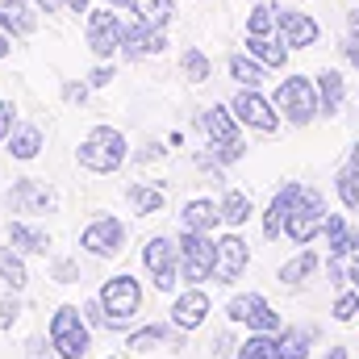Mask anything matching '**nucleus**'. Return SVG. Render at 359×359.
<instances>
[{
	"label": "nucleus",
	"instance_id": "1",
	"mask_svg": "<svg viewBox=\"0 0 359 359\" xmlns=\"http://www.w3.org/2000/svg\"><path fill=\"white\" fill-rule=\"evenodd\" d=\"M76 159H80V168H88V172H96V176H113V172L130 159L126 134L113 130V126H96L88 138L76 147Z\"/></svg>",
	"mask_w": 359,
	"mask_h": 359
},
{
	"label": "nucleus",
	"instance_id": "2",
	"mask_svg": "<svg viewBox=\"0 0 359 359\" xmlns=\"http://www.w3.org/2000/svg\"><path fill=\"white\" fill-rule=\"evenodd\" d=\"M271 100H276V109L284 113L288 126H309L322 113V92H318V80H309V76L280 80V88H276Z\"/></svg>",
	"mask_w": 359,
	"mask_h": 359
},
{
	"label": "nucleus",
	"instance_id": "3",
	"mask_svg": "<svg viewBox=\"0 0 359 359\" xmlns=\"http://www.w3.org/2000/svg\"><path fill=\"white\" fill-rule=\"evenodd\" d=\"M50 343H55L59 359H84L88 355L92 326H88V318H84V309H76V305H59L55 318H50Z\"/></svg>",
	"mask_w": 359,
	"mask_h": 359
},
{
	"label": "nucleus",
	"instance_id": "4",
	"mask_svg": "<svg viewBox=\"0 0 359 359\" xmlns=\"http://www.w3.org/2000/svg\"><path fill=\"white\" fill-rule=\"evenodd\" d=\"M100 305H104V313H109V330H121V326H130L134 313L142 309V284H138L134 276H113V280H104V288H100Z\"/></svg>",
	"mask_w": 359,
	"mask_h": 359
},
{
	"label": "nucleus",
	"instance_id": "5",
	"mask_svg": "<svg viewBox=\"0 0 359 359\" xmlns=\"http://www.w3.org/2000/svg\"><path fill=\"white\" fill-rule=\"evenodd\" d=\"M326 217H330L326 196L318 188H301V196H297V205H292V213L284 222V234L292 243H313V234L326 230Z\"/></svg>",
	"mask_w": 359,
	"mask_h": 359
},
{
	"label": "nucleus",
	"instance_id": "6",
	"mask_svg": "<svg viewBox=\"0 0 359 359\" xmlns=\"http://www.w3.org/2000/svg\"><path fill=\"white\" fill-rule=\"evenodd\" d=\"M213 259H217V243L201 230H180V276L201 284L213 276Z\"/></svg>",
	"mask_w": 359,
	"mask_h": 359
},
{
	"label": "nucleus",
	"instance_id": "7",
	"mask_svg": "<svg viewBox=\"0 0 359 359\" xmlns=\"http://www.w3.org/2000/svg\"><path fill=\"white\" fill-rule=\"evenodd\" d=\"M226 318H230L234 326H247L251 334H280V330H284V326H280V313L271 309L259 292L234 297V301L226 305Z\"/></svg>",
	"mask_w": 359,
	"mask_h": 359
},
{
	"label": "nucleus",
	"instance_id": "8",
	"mask_svg": "<svg viewBox=\"0 0 359 359\" xmlns=\"http://www.w3.org/2000/svg\"><path fill=\"white\" fill-rule=\"evenodd\" d=\"M4 205H8L13 213H25V217H34V213H55V209H59V192H55L50 184H42V180L25 176V180H13V188L4 192Z\"/></svg>",
	"mask_w": 359,
	"mask_h": 359
},
{
	"label": "nucleus",
	"instance_id": "9",
	"mask_svg": "<svg viewBox=\"0 0 359 359\" xmlns=\"http://www.w3.org/2000/svg\"><path fill=\"white\" fill-rule=\"evenodd\" d=\"M142 268H147L151 284L159 292H172L176 288V271H180V243H172V238H151L142 247Z\"/></svg>",
	"mask_w": 359,
	"mask_h": 359
},
{
	"label": "nucleus",
	"instance_id": "10",
	"mask_svg": "<svg viewBox=\"0 0 359 359\" xmlns=\"http://www.w3.org/2000/svg\"><path fill=\"white\" fill-rule=\"evenodd\" d=\"M230 109H234V117H238L243 126H251V130H259V134H276V130H280V109H276V100H268L259 88H243L230 100Z\"/></svg>",
	"mask_w": 359,
	"mask_h": 359
},
{
	"label": "nucleus",
	"instance_id": "11",
	"mask_svg": "<svg viewBox=\"0 0 359 359\" xmlns=\"http://www.w3.org/2000/svg\"><path fill=\"white\" fill-rule=\"evenodd\" d=\"M121 42H126V21L113 13V4L88 13V50L96 59H113L121 50Z\"/></svg>",
	"mask_w": 359,
	"mask_h": 359
},
{
	"label": "nucleus",
	"instance_id": "12",
	"mask_svg": "<svg viewBox=\"0 0 359 359\" xmlns=\"http://www.w3.org/2000/svg\"><path fill=\"white\" fill-rule=\"evenodd\" d=\"M80 247L96 255V259H113V255H121V247H126V226L117 222V217H96L88 222L84 230H80Z\"/></svg>",
	"mask_w": 359,
	"mask_h": 359
},
{
	"label": "nucleus",
	"instance_id": "13",
	"mask_svg": "<svg viewBox=\"0 0 359 359\" xmlns=\"http://www.w3.org/2000/svg\"><path fill=\"white\" fill-rule=\"evenodd\" d=\"M251 264V251L238 234H222L217 238V259H213V284H234L243 280V271Z\"/></svg>",
	"mask_w": 359,
	"mask_h": 359
},
{
	"label": "nucleus",
	"instance_id": "14",
	"mask_svg": "<svg viewBox=\"0 0 359 359\" xmlns=\"http://www.w3.org/2000/svg\"><path fill=\"white\" fill-rule=\"evenodd\" d=\"M276 34L284 46H313L322 38V25L309 13H292V8H276Z\"/></svg>",
	"mask_w": 359,
	"mask_h": 359
},
{
	"label": "nucleus",
	"instance_id": "15",
	"mask_svg": "<svg viewBox=\"0 0 359 359\" xmlns=\"http://www.w3.org/2000/svg\"><path fill=\"white\" fill-rule=\"evenodd\" d=\"M209 292L205 288H188V292H180L176 301H172V326L176 330H196V326H205V318H209Z\"/></svg>",
	"mask_w": 359,
	"mask_h": 359
},
{
	"label": "nucleus",
	"instance_id": "16",
	"mask_svg": "<svg viewBox=\"0 0 359 359\" xmlns=\"http://www.w3.org/2000/svg\"><path fill=\"white\" fill-rule=\"evenodd\" d=\"M168 50V34L163 29H155V25H126V42H121V55L130 59V63H138V59H147V55H163Z\"/></svg>",
	"mask_w": 359,
	"mask_h": 359
},
{
	"label": "nucleus",
	"instance_id": "17",
	"mask_svg": "<svg viewBox=\"0 0 359 359\" xmlns=\"http://www.w3.org/2000/svg\"><path fill=\"white\" fill-rule=\"evenodd\" d=\"M196 126H201V134L209 138V147H213V142H238V117H234L230 104H209V109H201V113H196Z\"/></svg>",
	"mask_w": 359,
	"mask_h": 359
},
{
	"label": "nucleus",
	"instance_id": "18",
	"mask_svg": "<svg viewBox=\"0 0 359 359\" xmlns=\"http://www.w3.org/2000/svg\"><path fill=\"white\" fill-rule=\"evenodd\" d=\"M297 196H301V184L288 180V184H280V192L268 201V209H264V234H268V238H280V234H284V222H288Z\"/></svg>",
	"mask_w": 359,
	"mask_h": 359
},
{
	"label": "nucleus",
	"instance_id": "19",
	"mask_svg": "<svg viewBox=\"0 0 359 359\" xmlns=\"http://www.w3.org/2000/svg\"><path fill=\"white\" fill-rule=\"evenodd\" d=\"M217 226H226V222H222V205H213L209 196L188 201V205H184V213H180V230H201V234H213Z\"/></svg>",
	"mask_w": 359,
	"mask_h": 359
},
{
	"label": "nucleus",
	"instance_id": "20",
	"mask_svg": "<svg viewBox=\"0 0 359 359\" xmlns=\"http://www.w3.org/2000/svg\"><path fill=\"white\" fill-rule=\"evenodd\" d=\"M38 4L34 0H0V25L13 34V38H29L38 29Z\"/></svg>",
	"mask_w": 359,
	"mask_h": 359
},
{
	"label": "nucleus",
	"instance_id": "21",
	"mask_svg": "<svg viewBox=\"0 0 359 359\" xmlns=\"http://www.w3.org/2000/svg\"><path fill=\"white\" fill-rule=\"evenodd\" d=\"M313 339H318V326H284L276 334V359H309Z\"/></svg>",
	"mask_w": 359,
	"mask_h": 359
},
{
	"label": "nucleus",
	"instance_id": "22",
	"mask_svg": "<svg viewBox=\"0 0 359 359\" xmlns=\"http://www.w3.org/2000/svg\"><path fill=\"white\" fill-rule=\"evenodd\" d=\"M326 247H330V255H359V230L347 226L343 213L326 217Z\"/></svg>",
	"mask_w": 359,
	"mask_h": 359
},
{
	"label": "nucleus",
	"instance_id": "23",
	"mask_svg": "<svg viewBox=\"0 0 359 359\" xmlns=\"http://www.w3.org/2000/svg\"><path fill=\"white\" fill-rule=\"evenodd\" d=\"M8 243H13L21 255H46L50 234L38 230V226H29V222H8Z\"/></svg>",
	"mask_w": 359,
	"mask_h": 359
},
{
	"label": "nucleus",
	"instance_id": "24",
	"mask_svg": "<svg viewBox=\"0 0 359 359\" xmlns=\"http://www.w3.org/2000/svg\"><path fill=\"white\" fill-rule=\"evenodd\" d=\"M318 268H322V259H318L313 251H301V255H292L288 264H280V284H284V288H301L305 280H313Z\"/></svg>",
	"mask_w": 359,
	"mask_h": 359
},
{
	"label": "nucleus",
	"instance_id": "25",
	"mask_svg": "<svg viewBox=\"0 0 359 359\" xmlns=\"http://www.w3.org/2000/svg\"><path fill=\"white\" fill-rule=\"evenodd\" d=\"M8 155L21 159V163H25V159H38V155H42V130L29 126V121L17 126V130L8 134Z\"/></svg>",
	"mask_w": 359,
	"mask_h": 359
},
{
	"label": "nucleus",
	"instance_id": "26",
	"mask_svg": "<svg viewBox=\"0 0 359 359\" xmlns=\"http://www.w3.org/2000/svg\"><path fill=\"white\" fill-rule=\"evenodd\" d=\"M318 92H322V117H334L339 109H343V96H347V80H343V72H322L318 76Z\"/></svg>",
	"mask_w": 359,
	"mask_h": 359
},
{
	"label": "nucleus",
	"instance_id": "27",
	"mask_svg": "<svg viewBox=\"0 0 359 359\" xmlns=\"http://www.w3.org/2000/svg\"><path fill=\"white\" fill-rule=\"evenodd\" d=\"M0 280L13 288V292H21L25 284H29V271H25V259H21V251L8 243V247H0Z\"/></svg>",
	"mask_w": 359,
	"mask_h": 359
},
{
	"label": "nucleus",
	"instance_id": "28",
	"mask_svg": "<svg viewBox=\"0 0 359 359\" xmlns=\"http://www.w3.org/2000/svg\"><path fill=\"white\" fill-rule=\"evenodd\" d=\"M264 72H268V67H264L251 50H247V55H230V80H238L243 88H259V84H264Z\"/></svg>",
	"mask_w": 359,
	"mask_h": 359
},
{
	"label": "nucleus",
	"instance_id": "29",
	"mask_svg": "<svg viewBox=\"0 0 359 359\" xmlns=\"http://www.w3.org/2000/svg\"><path fill=\"white\" fill-rule=\"evenodd\" d=\"M126 201H130V209H134L138 217H151V213L163 209V188H155V184H130Z\"/></svg>",
	"mask_w": 359,
	"mask_h": 359
},
{
	"label": "nucleus",
	"instance_id": "30",
	"mask_svg": "<svg viewBox=\"0 0 359 359\" xmlns=\"http://www.w3.org/2000/svg\"><path fill=\"white\" fill-rule=\"evenodd\" d=\"M255 213V205H251V196L247 192H238V188H230L226 196H222V222L234 230V226H247V217Z\"/></svg>",
	"mask_w": 359,
	"mask_h": 359
},
{
	"label": "nucleus",
	"instance_id": "31",
	"mask_svg": "<svg viewBox=\"0 0 359 359\" xmlns=\"http://www.w3.org/2000/svg\"><path fill=\"white\" fill-rule=\"evenodd\" d=\"M247 50H251L264 67H276V72L288 63V46H284V42H271V38H255V34H247Z\"/></svg>",
	"mask_w": 359,
	"mask_h": 359
},
{
	"label": "nucleus",
	"instance_id": "32",
	"mask_svg": "<svg viewBox=\"0 0 359 359\" xmlns=\"http://www.w3.org/2000/svg\"><path fill=\"white\" fill-rule=\"evenodd\" d=\"M134 13H138L142 25L168 29V21L176 17V4H172V0H134Z\"/></svg>",
	"mask_w": 359,
	"mask_h": 359
},
{
	"label": "nucleus",
	"instance_id": "33",
	"mask_svg": "<svg viewBox=\"0 0 359 359\" xmlns=\"http://www.w3.org/2000/svg\"><path fill=\"white\" fill-rule=\"evenodd\" d=\"M180 72H184V80H188V84H205V80L213 76V63L205 59V50L188 46V50L180 55Z\"/></svg>",
	"mask_w": 359,
	"mask_h": 359
},
{
	"label": "nucleus",
	"instance_id": "34",
	"mask_svg": "<svg viewBox=\"0 0 359 359\" xmlns=\"http://www.w3.org/2000/svg\"><path fill=\"white\" fill-rule=\"evenodd\" d=\"M172 330H176V326H172ZM172 330H168V326H159V322H155V326H142V330H134V334H130V351L147 355V351L163 347V343L172 339Z\"/></svg>",
	"mask_w": 359,
	"mask_h": 359
},
{
	"label": "nucleus",
	"instance_id": "35",
	"mask_svg": "<svg viewBox=\"0 0 359 359\" xmlns=\"http://www.w3.org/2000/svg\"><path fill=\"white\" fill-rule=\"evenodd\" d=\"M238 359H276V334H247V343H238Z\"/></svg>",
	"mask_w": 359,
	"mask_h": 359
},
{
	"label": "nucleus",
	"instance_id": "36",
	"mask_svg": "<svg viewBox=\"0 0 359 359\" xmlns=\"http://www.w3.org/2000/svg\"><path fill=\"white\" fill-rule=\"evenodd\" d=\"M334 188H339V196H343L347 209H359V168L355 163H347V168L334 176Z\"/></svg>",
	"mask_w": 359,
	"mask_h": 359
},
{
	"label": "nucleus",
	"instance_id": "37",
	"mask_svg": "<svg viewBox=\"0 0 359 359\" xmlns=\"http://www.w3.org/2000/svg\"><path fill=\"white\" fill-rule=\"evenodd\" d=\"M330 318H334V322H355V318H359V288H355V284H351V288H339Z\"/></svg>",
	"mask_w": 359,
	"mask_h": 359
},
{
	"label": "nucleus",
	"instance_id": "38",
	"mask_svg": "<svg viewBox=\"0 0 359 359\" xmlns=\"http://www.w3.org/2000/svg\"><path fill=\"white\" fill-rule=\"evenodd\" d=\"M271 29H276V4H255V8H251V17H247V34L268 38Z\"/></svg>",
	"mask_w": 359,
	"mask_h": 359
},
{
	"label": "nucleus",
	"instance_id": "39",
	"mask_svg": "<svg viewBox=\"0 0 359 359\" xmlns=\"http://www.w3.org/2000/svg\"><path fill=\"white\" fill-rule=\"evenodd\" d=\"M209 151H213V159H217L222 168H230V163H238V159L247 155V147H243V138H238V142H213Z\"/></svg>",
	"mask_w": 359,
	"mask_h": 359
},
{
	"label": "nucleus",
	"instance_id": "40",
	"mask_svg": "<svg viewBox=\"0 0 359 359\" xmlns=\"http://www.w3.org/2000/svg\"><path fill=\"white\" fill-rule=\"evenodd\" d=\"M351 255H330V264H326V276H330V284L334 288H347L351 284V264H347Z\"/></svg>",
	"mask_w": 359,
	"mask_h": 359
},
{
	"label": "nucleus",
	"instance_id": "41",
	"mask_svg": "<svg viewBox=\"0 0 359 359\" xmlns=\"http://www.w3.org/2000/svg\"><path fill=\"white\" fill-rule=\"evenodd\" d=\"M17 318H21V297L8 288V297L0 301V326H4V330H13V322H17Z\"/></svg>",
	"mask_w": 359,
	"mask_h": 359
},
{
	"label": "nucleus",
	"instance_id": "42",
	"mask_svg": "<svg viewBox=\"0 0 359 359\" xmlns=\"http://www.w3.org/2000/svg\"><path fill=\"white\" fill-rule=\"evenodd\" d=\"M25 359H59V351H55V343H46L42 334H34L25 343Z\"/></svg>",
	"mask_w": 359,
	"mask_h": 359
},
{
	"label": "nucleus",
	"instance_id": "43",
	"mask_svg": "<svg viewBox=\"0 0 359 359\" xmlns=\"http://www.w3.org/2000/svg\"><path fill=\"white\" fill-rule=\"evenodd\" d=\"M163 155H168V147H163V142H147V147H138V151H134V163H142V168H147V163H159Z\"/></svg>",
	"mask_w": 359,
	"mask_h": 359
},
{
	"label": "nucleus",
	"instance_id": "44",
	"mask_svg": "<svg viewBox=\"0 0 359 359\" xmlns=\"http://www.w3.org/2000/svg\"><path fill=\"white\" fill-rule=\"evenodd\" d=\"M84 318H88V326H92V330H109V313H104V305H100V297L84 305Z\"/></svg>",
	"mask_w": 359,
	"mask_h": 359
},
{
	"label": "nucleus",
	"instance_id": "45",
	"mask_svg": "<svg viewBox=\"0 0 359 359\" xmlns=\"http://www.w3.org/2000/svg\"><path fill=\"white\" fill-rule=\"evenodd\" d=\"M339 50H343V59H347V63H351V67L359 72V38H355V34H343Z\"/></svg>",
	"mask_w": 359,
	"mask_h": 359
},
{
	"label": "nucleus",
	"instance_id": "46",
	"mask_svg": "<svg viewBox=\"0 0 359 359\" xmlns=\"http://www.w3.org/2000/svg\"><path fill=\"white\" fill-rule=\"evenodd\" d=\"M55 280H59V284H76V280H80V268H76L72 259H59V264H55Z\"/></svg>",
	"mask_w": 359,
	"mask_h": 359
},
{
	"label": "nucleus",
	"instance_id": "47",
	"mask_svg": "<svg viewBox=\"0 0 359 359\" xmlns=\"http://www.w3.org/2000/svg\"><path fill=\"white\" fill-rule=\"evenodd\" d=\"M17 126H13V104L0 96V142H8V134H13Z\"/></svg>",
	"mask_w": 359,
	"mask_h": 359
},
{
	"label": "nucleus",
	"instance_id": "48",
	"mask_svg": "<svg viewBox=\"0 0 359 359\" xmlns=\"http://www.w3.org/2000/svg\"><path fill=\"white\" fill-rule=\"evenodd\" d=\"M113 84V67L109 63H100V67H92V76H88V88H109Z\"/></svg>",
	"mask_w": 359,
	"mask_h": 359
},
{
	"label": "nucleus",
	"instance_id": "49",
	"mask_svg": "<svg viewBox=\"0 0 359 359\" xmlns=\"http://www.w3.org/2000/svg\"><path fill=\"white\" fill-rule=\"evenodd\" d=\"M209 347H213V355H230V351H238V347H234V334H230V330L213 334V343H209Z\"/></svg>",
	"mask_w": 359,
	"mask_h": 359
},
{
	"label": "nucleus",
	"instance_id": "50",
	"mask_svg": "<svg viewBox=\"0 0 359 359\" xmlns=\"http://www.w3.org/2000/svg\"><path fill=\"white\" fill-rule=\"evenodd\" d=\"M63 96H67L72 104H84V100H88V84H63Z\"/></svg>",
	"mask_w": 359,
	"mask_h": 359
},
{
	"label": "nucleus",
	"instance_id": "51",
	"mask_svg": "<svg viewBox=\"0 0 359 359\" xmlns=\"http://www.w3.org/2000/svg\"><path fill=\"white\" fill-rule=\"evenodd\" d=\"M8 50H13V34H8V29H4V25H0V59H4V55H8Z\"/></svg>",
	"mask_w": 359,
	"mask_h": 359
},
{
	"label": "nucleus",
	"instance_id": "52",
	"mask_svg": "<svg viewBox=\"0 0 359 359\" xmlns=\"http://www.w3.org/2000/svg\"><path fill=\"white\" fill-rule=\"evenodd\" d=\"M67 13H88V0H63Z\"/></svg>",
	"mask_w": 359,
	"mask_h": 359
},
{
	"label": "nucleus",
	"instance_id": "53",
	"mask_svg": "<svg viewBox=\"0 0 359 359\" xmlns=\"http://www.w3.org/2000/svg\"><path fill=\"white\" fill-rule=\"evenodd\" d=\"M347 34H355V38H359V8H355V13H347Z\"/></svg>",
	"mask_w": 359,
	"mask_h": 359
},
{
	"label": "nucleus",
	"instance_id": "54",
	"mask_svg": "<svg viewBox=\"0 0 359 359\" xmlns=\"http://www.w3.org/2000/svg\"><path fill=\"white\" fill-rule=\"evenodd\" d=\"M318 359H347V347H330L326 355H318Z\"/></svg>",
	"mask_w": 359,
	"mask_h": 359
},
{
	"label": "nucleus",
	"instance_id": "55",
	"mask_svg": "<svg viewBox=\"0 0 359 359\" xmlns=\"http://www.w3.org/2000/svg\"><path fill=\"white\" fill-rule=\"evenodd\" d=\"M351 284L359 288V255H351Z\"/></svg>",
	"mask_w": 359,
	"mask_h": 359
},
{
	"label": "nucleus",
	"instance_id": "56",
	"mask_svg": "<svg viewBox=\"0 0 359 359\" xmlns=\"http://www.w3.org/2000/svg\"><path fill=\"white\" fill-rule=\"evenodd\" d=\"M104 4H113V8H130V13H134V0H104Z\"/></svg>",
	"mask_w": 359,
	"mask_h": 359
},
{
	"label": "nucleus",
	"instance_id": "57",
	"mask_svg": "<svg viewBox=\"0 0 359 359\" xmlns=\"http://www.w3.org/2000/svg\"><path fill=\"white\" fill-rule=\"evenodd\" d=\"M351 163H355V168H359V142H355V147H351Z\"/></svg>",
	"mask_w": 359,
	"mask_h": 359
},
{
	"label": "nucleus",
	"instance_id": "58",
	"mask_svg": "<svg viewBox=\"0 0 359 359\" xmlns=\"http://www.w3.org/2000/svg\"><path fill=\"white\" fill-rule=\"evenodd\" d=\"M109 359H117V355H109Z\"/></svg>",
	"mask_w": 359,
	"mask_h": 359
}]
</instances>
